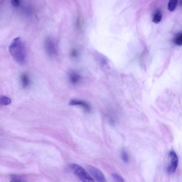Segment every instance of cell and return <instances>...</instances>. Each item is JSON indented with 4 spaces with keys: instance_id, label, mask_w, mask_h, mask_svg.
<instances>
[{
    "instance_id": "4",
    "label": "cell",
    "mask_w": 182,
    "mask_h": 182,
    "mask_svg": "<svg viewBox=\"0 0 182 182\" xmlns=\"http://www.w3.org/2000/svg\"><path fill=\"white\" fill-rule=\"evenodd\" d=\"M86 169L90 173L91 175L96 181L106 182V180L103 173L96 167L90 165L86 166Z\"/></svg>"
},
{
    "instance_id": "1",
    "label": "cell",
    "mask_w": 182,
    "mask_h": 182,
    "mask_svg": "<svg viewBox=\"0 0 182 182\" xmlns=\"http://www.w3.org/2000/svg\"><path fill=\"white\" fill-rule=\"evenodd\" d=\"M9 51L15 61L19 64H24L26 58L25 50L20 37H16L11 42L9 46Z\"/></svg>"
},
{
    "instance_id": "5",
    "label": "cell",
    "mask_w": 182,
    "mask_h": 182,
    "mask_svg": "<svg viewBox=\"0 0 182 182\" xmlns=\"http://www.w3.org/2000/svg\"><path fill=\"white\" fill-rule=\"evenodd\" d=\"M169 156L171 160L170 164L167 168V171L169 174H173L175 172L178 165V159L177 154L174 151H171L169 153Z\"/></svg>"
},
{
    "instance_id": "15",
    "label": "cell",
    "mask_w": 182,
    "mask_h": 182,
    "mask_svg": "<svg viewBox=\"0 0 182 182\" xmlns=\"http://www.w3.org/2000/svg\"><path fill=\"white\" fill-rule=\"evenodd\" d=\"M12 5L15 7H18L20 4V0H11Z\"/></svg>"
},
{
    "instance_id": "16",
    "label": "cell",
    "mask_w": 182,
    "mask_h": 182,
    "mask_svg": "<svg viewBox=\"0 0 182 182\" xmlns=\"http://www.w3.org/2000/svg\"><path fill=\"white\" fill-rule=\"evenodd\" d=\"M70 55L72 57L76 58L78 55V52L76 49H73L71 50L70 53Z\"/></svg>"
},
{
    "instance_id": "3",
    "label": "cell",
    "mask_w": 182,
    "mask_h": 182,
    "mask_svg": "<svg viewBox=\"0 0 182 182\" xmlns=\"http://www.w3.org/2000/svg\"><path fill=\"white\" fill-rule=\"evenodd\" d=\"M45 48L46 53L50 57L57 55V46L54 40L51 37H48L46 39L45 42Z\"/></svg>"
},
{
    "instance_id": "8",
    "label": "cell",
    "mask_w": 182,
    "mask_h": 182,
    "mask_svg": "<svg viewBox=\"0 0 182 182\" xmlns=\"http://www.w3.org/2000/svg\"><path fill=\"white\" fill-rule=\"evenodd\" d=\"M69 80L72 84H76L80 81L81 76L75 72H72L69 74Z\"/></svg>"
},
{
    "instance_id": "9",
    "label": "cell",
    "mask_w": 182,
    "mask_h": 182,
    "mask_svg": "<svg viewBox=\"0 0 182 182\" xmlns=\"http://www.w3.org/2000/svg\"><path fill=\"white\" fill-rule=\"evenodd\" d=\"M178 0H170L169 1L167 9L170 11H173L177 6Z\"/></svg>"
},
{
    "instance_id": "13",
    "label": "cell",
    "mask_w": 182,
    "mask_h": 182,
    "mask_svg": "<svg viewBox=\"0 0 182 182\" xmlns=\"http://www.w3.org/2000/svg\"><path fill=\"white\" fill-rule=\"evenodd\" d=\"M121 158L124 163H128L129 162V157L128 152L125 149H123L121 151Z\"/></svg>"
},
{
    "instance_id": "14",
    "label": "cell",
    "mask_w": 182,
    "mask_h": 182,
    "mask_svg": "<svg viewBox=\"0 0 182 182\" xmlns=\"http://www.w3.org/2000/svg\"><path fill=\"white\" fill-rule=\"evenodd\" d=\"M112 177L114 181L117 182H124V180L121 176L116 173H113L112 174Z\"/></svg>"
},
{
    "instance_id": "6",
    "label": "cell",
    "mask_w": 182,
    "mask_h": 182,
    "mask_svg": "<svg viewBox=\"0 0 182 182\" xmlns=\"http://www.w3.org/2000/svg\"><path fill=\"white\" fill-rule=\"evenodd\" d=\"M69 104L70 105H78L82 106L87 112H89L90 110V107L89 105L83 101L77 100H72L69 102Z\"/></svg>"
},
{
    "instance_id": "10",
    "label": "cell",
    "mask_w": 182,
    "mask_h": 182,
    "mask_svg": "<svg viewBox=\"0 0 182 182\" xmlns=\"http://www.w3.org/2000/svg\"><path fill=\"white\" fill-rule=\"evenodd\" d=\"M162 18V14L161 11H158L156 13L153 18L152 21L155 24H158L161 21Z\"/></svg>"
},
{
    "instance_id": "17",
    "label": "cell",
    "mask_w": 182,
    "mask_h": 182,
    "mask_svg": "<svg viewBox=\"0 0 182 182\" xmlns=\"http://www.w3.org/2000/svg\"><path fill=\"white\" fill-rule=\"evenodd\" d=\"M21 178L18 177H14L12 179L11 181H22Z\"/></svg>"
},
{
    "instance_id": "12",
    "label": "cell",
    "mask_w": 182,
    "mask_h": 182,
    "mask_svg": "<svg viewBox=\"0 0 182 182\" xmlns=\"http://www.w3.org/2000/svg\"><path fill=\"white\" fill-rule=\"evenodd\" d=\"M174 42L175 44L177 45H182V33L177 34L174 39Z\"/></svg>"
},
{
    "instance_id": "2",
    "label": "cell",
    "mask_w": 182,
    "mask_h": 182,
    "mask_svg": "<svg viewBox=\"0 0 182 182\" xmlns=\"http://www.w3.org/2000/svg\"><path fill=\"white\" fill-rule=\"evenodd\" d=\"M70 168L81 181L84 182H95L88 173L81 166L77 164H73L71 165Z\"/></svg>"
},
{
    "instance_id": "7",
    "label": "cell",
    "mask_w": 182,
    "mask_h": 182,
    "mask_svg": "<svg viewBox=\"0 0 182 182\" xmlns=\"http://www.w3.org/2000/svg\"><path fill=\"white\" fill-rule=\"evenodd\" d=\"M21 86L23 89H27L29 86L30 84V80L29 77L27 74L23 73L21 75Z\"/></svg>"
},
{
    "instance_id": "11",
    "label": "cell",
    "mask_w": 182,
    "mask_h": 182,
    "mask_svg": "<svg viewBox=\"0 0 182 182\" xmlns=\"http://www.w3.org/2000/svg\"><path fill=\"white\" fill-rule=\"evenodd\" d=\"M0 102L3 105H8L11 103V100L8 97L3 95L1 96L0 98Z\"/></svg>"
}]
</instances>
